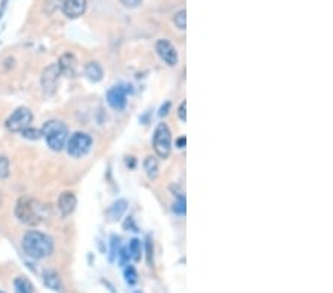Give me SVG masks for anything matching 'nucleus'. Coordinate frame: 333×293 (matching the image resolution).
<instances>
[{
  "mask_svg": "<svg viewBox=\"0 0 333 293\" xmlns=\"http://www.w3.org/2000/svg\"><path fill=\"white\" fill-rule=\"evenodd\" d=\"M22 250L33 259H45L54 252V240L45 232L30 230L22 235Z\"/></svg>",
  "mask_w": 333,
  "mask_h": 293,
  "instance_id": "obj_1",
  "label": "nucleus"
},
{
  "mask_svg": "<svg viewBox=\"0 0 333 293\" xmlns=\"http://www.w3.org/2000/svg\"><path fill=\"white\" fill-rule=\"evenodd\" d=\"M43 204L39 200L24 196L18 199L15 206L16 219L29 227H36L43 221Z\"/></svg>",
  "mask_w": 333,
  "mask_h": 293,
  "instance_id": "obj_2",
  "label": "nucleus"
},
{
  "mask_svg": "<svg viewBox=\"0 0 333 293\" xmlns=\"http://www.w3.org/2000/svg\"><path fill=\"white\" fill-rule=\"evenodd\" d=\"M42 137L54 151H61L68 139V127L61 120H47L42 127Z\"/></svg>",
  "mask_w": 333,
  "mask_h": 293,
  "instance_id": "obj_3",
  "label": "nucleus"
},
{
  "mask_svg": "<svg viewBox=\"0 0 333 293\" xmlns=\"http://www.w3.org/2000/svg\"><path fill=\"white\" fill-rule=\"evenodd\" d=\"M92 137L86 132H74L70 138L67 139L65 147L67 153L73 158H82L91 151L92 148Z\"/></svg>",
  "mask_w": 333,
  "mask_h": 293,
  "instance_id": "obj_4",
  "label": "nucleus"
},
{
  "mask_svg": "<svg viewBox=\"0 0 333 293\" xmlns=\"http://www.w3.org/2000/svg\"><path fill=\"white\" fill-rule=\"evenodd\" d=\"M152 148L160 158H167L172 150V134L166 123H159L152 134Z\"/></svg>",
  "mask_w": 333,
  "mask_h": 293,
  "instance_id": "obj_5",
  "label": "nucleus"
},
{
  "mask_svg": "<svg viewBox=\"0 0 333 293\" xmlns=\"http://www.w3.org/2000/svg\"><path fill=\"white\" fill-rule=\"evenodd\" d=\"M33 122V113L30 108L19 107L8 117L6 120V129L9 132H22L25 127H29Z\"/></svg>",
  "mask_w": 333,
  "mask_h": 293,
  "instance_id": "obj_6",
  "label": "nucleus"
},
{
  "mask_svg": "<svg viewBox=\"0 0 333 293\" xmlns=\"http://www.w3.org/2000/svg\"><path fill=\"white\" fill-rule=\"evenodd\" d=\"M61 71L58 64H50V65H47L45 70L42 71L40 85H42V89H43V92L46 95H52V93L57 91Z\"/></svg>",
  "mask_w": 333,
  "mask_h": 293,
  "instance_id": "obj_7",
  "label": "nucleus"
},
{
  "mask_svg": "<svg viewBox=\"0 0 333 293\" xmlns=\"http://www.w3.org/2000/svg\"><path fill=\"white\" fill-rule=\"evenodd\" d=\"M156 52L159 54V57L162 58V61L167 64L169 67H173V65L178 64V60H180L178 52H176L175 46H173L169 40H166V39L157 40V43H156Z\"/></svg>",
  "mask_w": 333,
  "mask_h": 293,
  "instance_id": "obj_8",
  "label": "nucleus"
},
{
  "mask_svg": "<svg viewBox=\"0 0 333 293\" xmlns=\"http://www.w3.org/2000/svg\"><path fill=\"white\" fill-rule=\"evenodd\" d=\"M126 93H127V91L121 85L113 86L111 89H108V92H107V102H108V105L113 108V110H116V111H121L123 108L126 107V104H127Z\"/></svg>",
  "mask_w": 333,
  "mask_h": 293,
  "instance_id": "obj_9",
  "label": "nucleus"
},
{
  "mask_svg": "<svg viewBox=\"0 0 333 293\" xmlns=\"http://www.w3.org/2000/svg\"><path fill=\"white\" fill-rule=\"evenodd\" d=\"M88 2L86 0H62L61 9L64 15L68 18H79L86 12Z\"/></svg>",
  "mask_w": 333,
  "mask_h": 293,
  "instance_id": "obj_10",
  "label": "nucleus"
},
{
  "mask_svg": "<svg viewBox=\"0 0 333 293\" xmlns=\"http://www.w3.org/2000/svg\"><path fill=\"white\" fill-rule=\"evenodd\" d=\"M77 206V197L74 193L71 191H64L58 197V210L61 216H70Z\"/></svg>",
  "mask_w": 333,
  "mask_h": 293,
  "instance_id": "obj_11",
  "label": "nucleus"
},
{
  "mask_svg": "<svg viewBox=\"0 0 333 293\" xmlns=\"http://www.w3.org/2000/svg\"><path fill=\"white\" fill-rule=\"evenodd\" d=\"M61 74H65L67 77H74L77 74V60L71 52L64 54L58 62Z\"/></svg>",
  "mask_w": 333,
  "mask_h": 293,
  "instance_id": "obj_12",
  "label": "nucleus"
},
{
  "mask_svg": "<svg viewBox=\"0 0 333 293\" xmlns=\"http://www.w3.org/2000/svg\"><path fill=\"white\" fill-rule=\"evenodd\" d=\"M43 283L46 284V287H49L50 290L54 292H62V280H61L60 274L52 271V270H47L43 274Z\"/></svg>",
  "mask_w": 333,
  "mask_h": 293,
  "instance_id": "obj_13",
  "label": "nucleus"
},
{
  "mask_svg": "<svg viewBox=\"0 0 333 293\" xmlns=\"http://www.w3.org/2000/svg\"><path fill=\"white\" fill-rule=\"evenodd\" d=\"M85 76L89 78L91 82H93V83L101 82V80H103V76H104V71H103L101 64L96 61L88 62L86 67H85Z\"/></svg>",
  "mask_w": 333,
  "mask_h": 293,
  "instance_id": "obj_14",
  "label": "nucleus"
},
{
  "mask_svg": "<svg viewBox=\"0 0 333 293\" xmlns=\"http://www.w3.org/2000/svg\"><path fill=\"white\" fill-rule=\"evenodd\" d=\"M127 209V201L126 200H117L114 201L108 209H107V216L110 221H119L123 214Z\"/></svg>",
  "mask_w": 333,
  "mask_h": 293,
  "instance_id": "obj_15",
  "label": "nucleus"
},
{
  "mask_svg": "<svg viewBox=\"0 0 333 293\" xmlns=\"http://www.w3.org/2000/svg\"><path fill=\"white\" fill-rule=\"evenodd\" d=\"M14 289H15V293H34V287L31 281L24 276H19L14 280Z\"/></svg>",
  "mask_w": 333,
  "mask_h": 293,
  "instance_id": "obj_16",
  "label": "nucleus"
},
{
  "mask_svg": "<svg viewBox=\"0 0 333 293\" xmlns=\"http://www.w3.org/2000/svg\"><path fill=\"white\" fill-rule=\"evenodd\" d=\"M144 170H145V173L148 175L150 179H156L159 176V163H157L156 157L148 155L144 160Z\"/></svg>",
  "mask_w": 333,
  "mask_h": 293,
  "instance_id": "obj_17",
  "label": "nucleus"
},
{
  "mask_svg": "<svg viewBox=\"0 0 333 293\" xmlns=\"http://www.w3.org/2000/svg\"><path fill=\"white\" fill-rule=\"evenodd\" d=\"M127 252H129V258L132 259V261H141V242L138 240V238H132L131 242H129V245H127Z\"/></svg>",
  "mask_w": 333,
  "mask_h": 293,
  "instance_id": "obj_18",
  "label": "nucleus"
},
{
  "mask_svg": "<svg viewBox=\"0 0 333 293\" xmlns=\"http://www.w3.org/2000/svg\"><path fill=\"white\" fill-rule=\"evenodd\" d=\"M124 280L129 286H135L138 283V273L132 265H127L124 268Z\"/></svg>",
  "mask_w": 333,
  "mask_h": 293,
  "instance_id": "obj_19",
  "label": "nucleus"
},
{
  "mask_svg": "<svg viewBox=\"0 0 333 293\" xmlns=\"http://www.w3.org/2000/svg\"><path fill=\"white\" fill-rule=\"evenodd\" d=\"M172 210H173V214L178 216H185V212H187V203H185V197L181 196V197H178L175 203H173V206H172Z\"/></svg>",
  "mask_w": 333,
  "mask_h": 293,
  "instance_id": "obj_20",
  "label": "nucleus"
},
{
  "mask_svg": "<svg viewBox=\"0 0 333 293\" xmlns=\"http://www.w3.org/2000/svg\"><path fill=\"white\" fill-rule=\"evenodd\" d=\"M173 22H175L176 29L185 30V29H187V11H185V9H181L180 12H176L175 16H173Z\"/></svg>",
  "mask_w": 333,
  "mask_h": 293,
  "instance_id": "obj_21",
  "label": "nucleus"
},
{
  "mask_svg": "<svg viewBox=\"0 0 333 293\" xmlns=\"http://www.w3.org/2000/svg\"><path fill=\"white\" fill-rule=\"evenodd\" d=\"M62 5V0H45L43 3V12L46 15H52Z\"/></svg>",
  "mask_w": 333,
  "mask_h": 293,
  "instance_id": "obj_22",
  "label": "nucleus"
},
{
  "mask_svg": "<svg viewBox=\"0 0 333 293\" xmlns=\"http://www.w3.org/2000/svg\"><path fill=\"white\" fill-rule=\"evenodd\" d=\"M22 137L27 139H31V141H37L39 138H42V132L40 130H37V129H33V127H25L22 132Z\"/></svg>",
  "mask_w": 333,
  "mask_h": 293,
  "instance_id": "obj_23",
  "label": "nucleus"
},
{
  "mask_svg": "<svg viewBox=\"0 0 333 293\" xmlns=\"http://www.w3.org/2000/svg\"><path fill=\"white\" fill-rule=\"evenodd\" d=\"M9 176V160L5 155H0V178L5 179Z\"/></svg>",
  "mask_w": 333,
  "mask_h": 293,
  "instance_id": "obj_24",
  "label": "nucleus"
},
{
  "mask_svg": "<svg viewBox=\"0 0 333 293\" xmlns=\"http://www.w3.org/2000/svg\"><path fill=\"white\" fill-rule=\"evenodd\" d=\"M119 253V238L117 237H113V242H111V256H110V261H114L116 256Z\"/></svg>",
  "mask_w": 333,
  "mask_h": 293,
  "instance_id": "obj_25",
  "label": "nucleus"
},
{
  "mask_svg": "<svg viewBox=\"0 0 333 293\" xmlns=\"http://www.w3.org/2000/svg\"><path fill=\"white\" fill-rule=\"evenodd\" d=\"M178 117L181 122H187V102L185 101L181 102V105L178 108Z\"/></svg>",
  "mask_w": 333,
  "mask_h": 293,
  "instance_id": "obj_26",
  "label": "nucleus"
},
{
  "mask_svg": "<svg viewBox=\"0 0 333 293\" xmlns=\"http://www.w3.org/2000/svg\"><path fill=\"white\" fill-rule=\"evenodd\" d=\"M144 0H120V3L126 8H138L142 5Z\"/></svg>",
  "mask_w": 333,
  "mask_h": 293,
  "instance_id": "obj_27",
  "label": "nucleus"
},
{
  "mask_svg": "<svg viewBox=\"0 0 333 293\" xmlns=\"http://www.w3.org/2000/svg\"><path fill=\"white\" fill-rule=\"evenodd\" d=\"M169 110H170V102H166L165 105H162V108H160V111H159V116H160V117H165V116H167Z\"/></svg>",
  "mask_w": 333,
  "mask_h": 293,
  "instance_id": "obj_28",
  "label": "nucleus"
},
{
  "mask_svg": "<svg viewBox=\"0 0 333 293\" xmlns=\"http://www.w3.org/2000/svg\"><path fill=\"white\" fill-rule=\"evenodd\" d=\"M147 252H148V253H147V255H148V263H151L152 262V258H151V242H150V240L147 242Z\"/></svg>",
  "mask_w": 333,
  "mask_h": 293,
  "instance_id": "obj_29",
  "label": "nucleus"
},
{
  "mask_svg": "<svg viewBox=\"0 0 333 293\" xmlns=\"http://www.w3.org/2000/svg\"><path fill=\"white\" fill-rule=\"evenodd\" d=\"M185 141H187V139H185V137H181V138L176 141V145H178V148H184V147H185Z\"/></svg>",
  "mask_w": 333,
  "mask_h": 293,
  "instance_id": "obj_30",
  "label": "nucleus"
},
{
  "mask_svg": "<svg viewBox=\"0 0 333 293\" xmlns=\"http://www.w3.org/2000/svg\"><path fill=\"white\" fill-rule=\"evenodd\" d=\"M0 293H5V292H2V290H0Z\"/></svg>",
  "mask_w": 333,
  "mask_h": 293,
  "instance_id": "obj_31",
  "label": "nucleus"
},
{
  "mask_svg": "<svg viewBox=\"0 0 333 293\" xmlns=\"http://www.w3.org/2000/svg\"><path fill=\"white\" fill-rule=\"evenodd\" d=\"M135 293H141V292H135Z\"/></svg>",
  "mask_w": 333,
  "mask_h": 293,
  "instance_id": "obj_32",
  "label": "nucleus"
}]
</instances>
